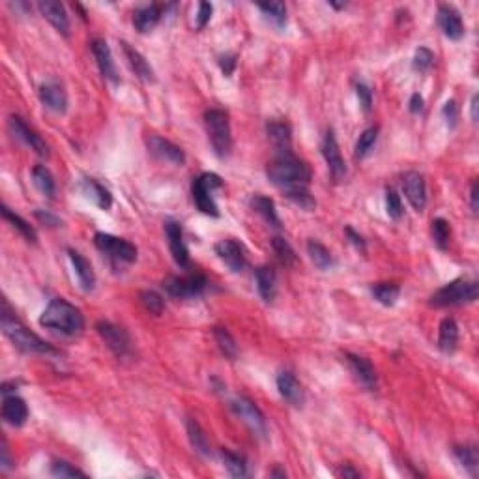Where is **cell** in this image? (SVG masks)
<instances>
[{
  "mask_svg": "<svg viewBox=\"0 0 479 479\" xmlns=\"http://www.w3.org/2000/svg\"><path fill=\"white\" fill-rule=\"evenodd\" d=\"M236 60H238V56L236 55H223L221 58H219L221 72L227 75V77H230V75L234 74V69H236Z\"/></svg>",
  "mask_w": 479,
  "mask_h": 479,
  "instance_id": "52",
  "label": "cell"
},
{
  "mask_svg": "<svg viewBox=\"0 0 479 479\" xmlns=\"http://www.w3.org/2000/svg\"><path fill=\"white\" fill-rule=\"evenodd\" d=\"M453 453L457 461L470 476H476L479 468V455L476 446H455Z\"/></svg>",
  "mask_w": 479,
  "mask_h": 479,
  "instance_id": "35",
  "label": "cell"
},
{
  "mask_svg": "<svg viewBox=\"0 0 479 479\" xmlns=\"http://www.w3.org/2000/svg\"><path fill=\"white\" fill-rule=\"evenodd\" d=\"M403 191L412 208L416 212H423L427 204V187H425V178L416 171L405 172L403 176Z\"/></svg>",
  "mask_w": 479,
  "mask_h": 479,
  "instance_id": "15",
  "label": "cell"
},
{
  "mask_svg": "<svg viewBox=\"0 0 479 479\" xmlns=\"http://www.w3.org/2000/svg\"><path fill=\"white\" fill-rule=\"evenodd\" d=\"M255 279H257V290L260 298L266 303H271L276 300L277 294V276L276 270L271 266H258L255 271Z\"/></svg>",
  "mask_w": 479,
  "mask_h": 479,
  "instance_id": "26",
  "label": "cell"
},
{
  "mask_svg": "<svg viewBox=\"0 0 479 479\" xmlns=\"http://www.w3.org/2000/svg\"><path fill=\"white\" fill-rule=\"evenodd\" d=\"M221 187L223 180L214 172H203L199 178L193 180V185H191L193 201L203 214L212 215V217L219 215V208L214 201V191L221 190Z\"/></svg>",
  "mask_w": 479,
  "mask_h": 479,
  "instance_id": "6",
  "label": "cell"
},
{
  "mask_svg": "<svg viewBox=\"0 0 479 479\" xmlns=\"http://www.w3.org/2000/svg\"><path fill=\"white\" fill-rule=\"evenodd\" d=\"M230 408H233L234 414H236L257 437L264 438L266 435H268V423H266L264 414H262V410H260L251 399H247L244 395L234 397V399L230 401Z\"/></svg>",
  "mask_w": 479,
  "mask_h": 479,
  "instance_id": "10",
  "label": "cell"
},
{
  "mask_svg": "<svg viewBox=\"0 0 479 479\" xmlns=\"http://www.w3.org/2000/svg\"><path fill=\"white\" fill-rule=\"evenodd\" d=\"M0 326H2L4 335L17 346L19 351L28 352V354H47V356H58V354H60L53 344L43 341L42 337H37L36 333H32L31 330L12 313V309H10L6 300L2 301Z\"/></svg>",
  "mask_w": 479,
  "mask_h": 479,
  "instance_id": "1",
  "label": "cell"
},
{
  "mask_svg": "<svg viewBox=\"0 0 479 479\" xmlns=\"http://www.w3.org/2000/svg\"><path fill=\"white\" fill-rule=\"evenodd\" d=\"M34 215H36L37 219L42 223H45V225H49V227H60L62 225V221L56 217V215H53V214H49L47 210H36L34 212Z\"/></svg>",
  "mask_w": 479,
  "mask_h": 479,
  "instance_id": "53",
  "label": "cell"
},
{
  "mask_svg": "<svg viewBox=\"0 0 479 479\" xmlns=\"http://www.w3.org/2000/svg\"><path fill=\"white\" fill-rule=\"evenodd\" d=\"M257 6L276 26L283 28L287 25V6L283 2H268V4H257Z\"/></svg>",
  "mask_w": 479,
  "mask_h": 479,
  "instance_id": "42",
  "label": "cell"
},
{
  "mask_svg": "<svg viewBox=\"0 0 479 479\" xmlns=\"http://www.w3.org/2000/svg\"><path fill=\"white\" fill-rule=\"evenodd\" d=\"M2 217L6 219L10 225H12L15 230H17L23 238L28 242V244H36L37 242V234H36V230H34V227H32L31 223L26 221V219H23L21 215L19 214H15V212H12V210L8 208L6 204L2 206Z\"/></svg>",
  "mask_w": 479,
  "mask_h": 479,
  "instance_id": "31",
  "label": "cell"
},
{
  "mask_svg": "<svg viewBox=\"0 0 479 479\" xmlns=\"http://www.w3.org/2000/svg\"><path fill=\"white\" fill-rule=\"evenodd\" d=\"M266 133L270 137L271 144L281 152V154H290V146H292V129L287 122H279V120H270L266 124Z\"/></svg>",
  "mask_w": 479,
  "mask_h": 479,
  "instance_id": "24",
  "label": "cell"
},
{
  "mask_svg": "<svg viewBox=\"0 0 479 479\" xmlns=\"http://www.w3.org/2000/svg\"><path fill=\"white\" fill-rule=\"evenodd\" d=\"M459 344V326L453 319H444L438 330V348L444 354H453Z\"/></svg>",
  "mask_w": 479,
  "mask_h": 479,
  "instance_id": "30",
  "label": "cell"
},
{
  "mask_svg": "<svg viewBox=\"0 0 479 479\" xmlns=\"http://www.w3.org/2000/svg\"><path fill=\"white\" fill-rule=\"evenodd\" d=\"M356 94H358V99H360V105H362L363 111L365 112L371 111V107H373V90H371L365 83H358Z\"/></svg>",
  "mask_w": 479,
  "mask_h": 479,
  "instance_id": "50",
  "label": "cell"
},
{
  "mask_svg": "<svg viewBox=\"0 0 479 479\" xmlns=\"http://www.w3.org/2000/svg\"><path fill=\"white\" fill-rule=\"evenodd\" d=\"M40 12L45 15V19L49 21L51 25L55 26L56 31L68 36L69 34V19L68 13H66V8L62 6L60 2H55V0H43L37 4Z\"/></svg>",
  "mask_w": 479,
  "mask_h": 479,
  "instance_id": "23",
  "label": "cell"
},
{
  "mask_svg": "<svg viewBox=\"0 0 479 479\" xmlns=\"http://www.w3.org/2000/svg\"><path fill=\"white\" fill-rule=\"evenodd\" d=\"M371 294L375 296V300L380 301L382 305L392 308L395 305V301L399 300L401 287L397 283H375L371 287Z\"/></svg>",
  "mask_w": 479,
  "mask_h": 479,
  "instance_id": "33",
  "label": "cell"
},
{
  "mask_svg": "<svg viewBox=\"0 0 479 479\" xmlns=\"http://www.w3.org/2000/svg\"><path fill=\"white\" fill-rule=\"evenodd\" d=\"M442 118L448 124V128L453 129L457 126V122H459V105L455 103V99H449V101L444 103Z\"/></svg>",
  "mask_w": 479,
  "mask_h": 479,
  "instance_id": "49",
  "label": "cell"
},
{
  "mask_svg": "<svg viewBox=\"0 0 479 479\" xmlns=\"http://www.w3.org/2000/svg\"><path fill=\"white\" fill-rule=\"evenodd\" d=\"M221 455V461L227 468V472L233 476V478H246L247 476V461L244 455H238L230 451V449H221L219 451Z\"/></svg>",
  "mask_w": 479,
  "mask_h": 479,
  "instance_id": "36",
  "label": "cell"
},
{
  "mask_svg": "<svg viewBox=\"0 0 479 479\" xmlns=\"http://www.w3.org/2000/svg\"><path fill=\"white\" fill-rule=\"evenodd\" d=\"M308 253L309 257H311V260H313V264L317 266L319 270H328V268H332L333 266V257L332 253H330V249L326 246H322L317 239H309Z\"/></svg>",
  "mask_w": 479,
  "mask_h": 479,
  "instance_id": "38",
  "label": "cell"
},
{
  "mask_svg": "<svg viewBox=\"0 0 479 479\" xmlns=\"http://www.w3.org/2000/svg\"><path fill=\"white\" fill-rule=\"evenodd\" d=\"M337 476H341V478H360V472L354 470L351 464H343L341 470H337Z\"/></svg>",
  "mask_w": 479,
  "mask_h": 479,
  "instance_id": "58",
  "label": "cell"
},
{
  "mask_svg": "<svg viewBox=\"0 0 479 479\" xmlns=\"http://www.w3.org/2000/svg\"><path fill=\"white\" fill-rule=\"evenodd\" d=\"M214 337L217 341V344H219L223 354L228 360H236V356H238V344H236V341H234V337L230 335L227 328H215Z\"/></svg>",
  "mask_w": 479,
  "mask_h": 479,
  "instance_id": "41",
  "label": "cell"
},
{
  "mask_svg": "<svg viewBox=\"0 0 479 479\" xmlns=\"http://www.w3.org/2000/svg\"><path fill=\"white\" fill-rule=\"evenodd\" d=\"M438 25L449 40H461L464 36V23H462L461 13L457 12L453 6H440L438 8Z\"/></svg>",
  "mask_w": 479,
  "mask_h": 479,
  "instance_id": "19",
  "label": "cell"
},
{
  "mask_svg": "<svg viewBox=\"0 0 479 479\" xmlns=\"http://www.w3.org/2000/svg\"><path fill=\"white\" fill-rule=\"evenodd\" d=\"M266 176L271 184L285 191L290 187H298V185H309L311 169L305 161L298 160L296 156L281 154L268 165Z\"/></svg>",
  "mask_w": 479,
  "mask_h": 479,
  "instance_id": "3",
  "label": "cell"
},
{
  "mask_svg": "<svg viewBox=\"0 0 479 479\" xmlns=\"http://www.w3.org/2000/svg\"><path fill=\"white\" fill-rule=\"evenodd\" d=\"M277 389H279L283 399L287 401L289 405L296 406V408H301L303 403H305V392H303V387L298 382V378L290 371L279 373V376H277Z\"/></svg>",
  "mask_w": 479,
  "mask_h": 479,
  "instance_id": "17",
  "label": "cell"
},
{
  "mask_svg": "<svg viewBox=\"0 0 479 479\" xmlns=\"http://www.w3.org/2000/svg\"><path fill=\"white\" fill-rule=\"evenodd\" d=\"M215 253H217V257L225 262V266H227L228 270L234 271V274H239V271L246 270V249H244L242 244H238L236 239H221L219 244H215Z\"/></svg>",
  "mask_w": 479,
  "mask_h": 479,
  "instance_id": "12",
  "label": "cell"
},
{
  "mask_svg": "<svg viewBox=\"0 0 479 479\" xmlns=\"http://www.w3.org/2000/svg\"><path fill=\"white\" fill-rule=\"evenodd\" d=\"M94 244L99 251L105 253L107 257L115 262H126L131 264L137 260V247L124 238H117L112 234L98 233L94 236Z\"/></svg>",
  "mask_w": 479,
  "mask_h": 479,
  "instance_id": "8",
  "label": "cell"
},
{
  "mask_svg": "<svg viewBox=\"0 0 479 479\" xmlns=\"http://www.w3.org/2000/svg\"><path fill=\"white\" fill-rule=\"evenodd\" d=\"M378 131H380V129L376 128V126H373V128L365 129L362 135H360V139H358L356 142L358 160H363V158L373 150V146H375L376 141H378Z\"/></svg>",
  "mask_w": 479,
  "mask_h": 479,
  "instance_id": "43",
  "label": "cell"
},
{
  "mask_svg": "<svg viewBox=\"0 0 479 479\" xmlns=\"http://www.w3.org/2000/svg\"><path fill=\"white\" fill-rule=\"evenodd\" d=\"M270 478H287V472H285V470H279V468H276V470H271L270 472Z\"/></svg>",
  "mask_w": 479,
  "mask_h": 479,
  "instance_id": "60",
  "label": "cell"
},
{
  "mask_svg": "<svg viewBox=\"0 0 479 479\" xmlns=\"http://www.w3.org/2000/svg\"><path fill=\"white\" fill-rule=\"evenodd\" d=\"M141 303L144 305L146 311H150L156 317H160L163 313V309H165V301H163V298L156 290H142Z\"/></svg>",
  "mask_w": 479,
  "mask_h": 479,
  "instance_id": "45",
  "label": "cell"
},
{
  "mask_svg": "<svg viewBox=\"0 0 479 479\" xmlns=\"http://www.w3.org/2000/svg\"><path fill=\"white\" fill-rule=\"evenodd\" d=\"M322 156H324L326 163H328V169H330V174L333 176L335 182H341V180L346 176V165H344L343 156H341V150H339L337 139L333 135V131L330 129L326 133L324 141H322Z\"/></svg>",
  "mask_w": 479,
  "mask_h": 479,
  "instance_id": "14",
  "label": "cell"
},
{
  "mask_svg": "<svg viewBox=\"0 0 479 479\" xmlns=\"http://www.w3.org/2000/svg\"><path fill=\"white\" fill-rule=\"evenodd\" d=\"M165 234L167 239H169V249H171L174 262L178 266H182V268H187V266H190V251H187V247H185L184 233H182L180 223L167 221Z\"/></svg>",
  "mask_w": 479,
  "mask_h": 479,
  "instance_id": "16",
  "label": "cell"
},
{
  "mask_svg": "<svg viewBox=\"0 0 479 479\" xmlns=\"http://www.w3.org/2000/svg\"><path fill=\"white\" fill-rule=\"evenodd\" d=\"M96 330H98L99 337L105 341V344L115 352V356L122 358V360L133 356V343L122 326L112 324L109 320H99L96 324Z\"/></svg>",
  "mask_w": 479,
  "mask_h": 479,
  "instance_id": "9",
  "label": "cell"
},
{
  "mask_svg": "<svg viewBox=\"0 0 479 479\" xmlns=\"http://www.w3.org/2000/svg\"><path fill=\"white\" fill-rule=\"evenodd\" d=\"M425 109V101L423 98L419 96V94H412L410 98V111L414 112V115H419V112H423Z\"/></svg>",
  "mask_w": 479,
  "mask_h": 479,
  "instance_id": "56",
  "label": "cell"
},
{
  "mask_svg": "<svg viewBox=\"0 0 479 479\" xmlns=\"http://www.w3.org/2000/svg\"><path fill=\"white\" fill-rule=\"evenodd\" d=\"M204 124L208 131L210 142L214 152L219 158H227L233 150V133H230V122L228 112L223 109H208L204 112Z\"/></svg>",
  "mask_w": 479,
  "mask_h": 479,
  "instance_id": "5",
  "label": "cell"
},
{
  "mask_svg": "<svg viewBox=\"0 0 479 479\" xmlns=\"http://www.w3.org/2000/svg\"><path fill=\"white\" fill-rule=\"evenodd\" d=\"M161 15H163V6L161 4H150V6H142L135 10L133 13V25L141 34H146L160 23Z\"/></svg>",
  "mask_w": 479,
  "mask_h": 479,
  "instance_id": "29",
  "label": "cell"
},
{
  "mask_svg": "<svg viewBox=\"0 0 479 479\" xmlns=\"http://www.w3.org/2000/svg\"><path fill=\"white\" fill-rule=\"evenodd\" d=\"M478 101H479V98L478 96H472V120L473 122H478Z\"/></svg>",
  "mask_w": 479,
  "mask_h": 479,
  "instance_id": "59",
  "label": "cell"
},
{
  "mask_svg": "<svg viewBox=\"0 0 479 479\" xmlns=\"http://www.w3.org/2000/svg\"><path fill=\"white\" fill-rule=\"evenodd\" d=\"M40 324L66 337H75L85 330V317L74 303L64 298H55L49 301V305L40 317Z\"/></svg>",
  "mask_w": 479,
  "mask_h": 479,
  "instance_id": "2",
  "label": "cell"
},
{
  "mask_svg": "<svg viewBox=\"0 0 479 479\" xmlns=\"http://www.w3.org/2000/svg\"><path fill=\"white\" fill-rule=\"evenodd\" d=\"M32 180H34V185H36L37 190L42 191L45 197L53 199L55 197V178H53V174H51V171L47 169L45 165H36L34 169H32Z\"/></svg>",
  "mask_w": 479,
  "mask_h": 479,
  "instance_id": "37",
  "label": "cell"
},
{
  "mask_svg": "<svg viewBox=\"0 0 479 479\" xmlns=\"http://www.w3.org/2000/svg\"><path fill=\"white\" fill-rule=\"evenodd\" d=\"M251 206L253 210H257V214H260L264 217L266 223H270L271 227L281 228V219H279V215H277L276 203H274L270 197L255 195V197L251 199Z\"/></svg>",
  "mask_w": 479,
  "mask_h": 479,
  "instance_id": "32",
  "label": "cell"
},
{
  "mask_svg": "<svg viewBox=\"0 0 479 479\" xmlns=\"http://www.w3.org/2000/svg\"><path fill=\"white\" fill-rule=\"evenodd\" d=\"M2 418L12 427H23L26 423V419H28V406L17 395H4Z\"/></svg>",
  "mask_w": 479,
  "mask_h": 479,
  "instance_id": "20",
  "label": "cell"
},
{
  "mask_svg": "<svg viewBox=\"0 0 479 479\" xmlns=\"http://www.w3.org/2000/svg\"><path fill=\"white\" fill-rule=\"evenodd\" d=\"M346 363L351 367L352 375L356 376L360 384L367 387V389H376V371L373 363L367 358L358 356V354H346Z\"/></svg>",
  "mask_w": 479,
  "mask_h": 479,
  "instance_id": "21",
  "label": "cell"
},
{
  "mask_svg": "<svg viewBox=\"0 0 479 479\" xmlns=\"http://www.w3.org/2000/svg\"><path fill=\"white\" fill-rule=\"evenodd\" d=\"M90 47H92V53L94 56H96V62H98L101 75H103L105 79L112 81V83H118L120 79H118L117 66H115V60H112V53L109 43L105 42V40H101V37H96V40H92V43H90Z\"/></svg>",
  "mask_w": 479,
  "mask_h": 479,
  "instance_id": "18",
  "label": "cell"
},
{
  "mask_svg": "<svg viewBox=\"0 0 479 479\" xmlns=\"http://www.w3.org/2000/svg\"><path fill=\"white\" fill-rule=\"evenodd\" d=\"M478 197H479V193H478V180H473L472 185H470V206H472V212H473V214H478V208H479Z\"/></svg>",
  "mask_w": 479,
  "mask_h": 479,
  "instance_id": "57",
  "label": "cell"
},
{
  "mask_svg": "<svg viewBox=\"0 0 479 479\" xmlns=\"http://www.w3.org/2000/svg\"><path fill=\"white\" fill-rule=\"evenodd\" d=\"M478 281L470 279H455L444 285L435 294L430 296L432 308H453V305H467L478 300Z\"/></svg>",
  "mask_w": 479,
  "mask_h": 479,
  "instance_id": "4",
  "label": "cell"
},
{
  "mask_svg": "<svg viewBox=\"0 0 479 479\" xmlns=\"http://www.w3.org/2000/svg\"><path fill=\"white\" fill-rule=\"evenodd\" d=\"M187 435H190V442L191 446L195 448V451L197 453H201L203 457H210V453H212V449H210V442H208V437L204 435L203 427L199 425L197 419H187Z\"/></svg>",
  "mask_w": 479,
  "mask_h": 479,
  "instance_id": "34",
  "label": "cell"
},
{
  "mask_svg": "<svg viewBox=\"0 0 479 479\" xmlns=\"http://www.w3.org/2000/svg\"><path fill=\"white\" fill-rule=\"evenodd\" d=\"M122 49H124L126 58H128L129 68L135 72L137 77H139L141 81H144V83H154L156 81L154 69H152V66L148 64L146 58H144V56H142L137 49L129 47V43H126V42H122Z\"/></svg>",
  "mask_w": 479,
  "mask_h": 479,
  "instance_id": "28",
  "label": "cell"
},
{
  "mask_svg": "<svg viewBox=\"0 0 479 479\" xmlns=\"http://www.w3.org/2000/svg\"><path fill=\"white\" fill-rule=\"evenodd\" d=\"M148 150L150 154L156 156L158 160L167 161V163H172V165H184L185 163V154L184 150L174 144V142L167 141L160 135H150L148 137Z\"/></svg>",
  "mask_w": 479,
  "mask_h": 479,
  "instance_id": "13",
  "label": "cell"
},
{
  "mask_svg": "<svg viewBox=\"0 0 479 479\" xmlns=\"http://www.w3.org/2000/svg\"><path fill=\"white\" fill-rule=\"evenodd\" d=\"M285 195L298 206V208L305 210V212H313L317 208V201L308 190V185H298V187H290L285 190Z\"/></svg>",
  "mask_w": 479,
  "mask_h": 479,
  "instance_id": "39",
  "label": "cell"
},
{
  "mask_svg": "<svg viewBox=\"0 0 479 479\" xmlns=\"http://www.w3.org/2000/svg\"><path fill=\"white\" fill-rule=\"evenodd\" d=\"M430 234H432V242L437 244L438 249H448L449 236H451V227L449 223L442 217H438L432 221V227H430Z\"/></svg>",
  "mask_w": 479,
  "mask_h": 479,
  "instance_id": "44",
  "label": "cell"
},
{
  "mask_svg": "<svg viewBox=\"0 0 479 479\" xmlns=\"http://www.w3.org/2000/svg\"><path fill=\"white\" fill-rule=\"evenodd\" d=\"M344 233H346V236H348V239H351V244L354 247H356L358 251H362V253H365V249H367V246H365V239L360 236V234L354 230L352 227H346L344 228Z\"/></svg>",
  "mask_w": 479,
  "mask_h": 479,
  "instance_id": "55",
  "label": "cell"
},
{
  "mask_svg": "<svg viewBox=\"0 0 479 479\" xmlns=\"http://www.w3.org/2000/svg\"><path fill=\"white\" fill-rule=\"evenodd\" d=\"M271 247H274V253L277 255V258L281 260V264L294 266L296 262H298V255H296V251L292 249V246H290L287 239L281 238V236L271 238Z\"/></svg>",
  "mask_w": 479,
  "mask_h": 479,
  "instance_id": "40",
  "label": "cell"
},
{
  "mask_svg": "<svg viewBox=\"0 0 479 479\" xmlns=\"http://www.w3.org/2000/svg\"><path fill=\"white\" fill-rule=\"evenodd\" d=\"M212 12L214 8L208 2H201L199 4V13H197V26L199 28H204V26L210 23V17H212Z\"/></svg>",
  "mask_w": 479,
  "mask_h": 479,
  "instance_id": "51",
  "label": "cell"
},
{
  "mask_svg": "<svg viewBox=\"0 0 479 479\" xmlns=\"http://www.w3.org/2000/svg\"><path fill=\"white\" fill-rule=\"evenodd\" d=\"M51 473L56 478H86V472L75 468L74 464H69L66 461H55L51 467Z\"/></svg>",
  "mask_w": 479,
  "mask_h": 479,
  "instance_id": "48",
  "label": "cell"
},
{
  "mask_svg": "<svg viewBox=\"0 0 479 479\" xmlns=\"http://www.w3.org/2000/svg\"><path fill=\"white\" fill-rule=\"evenodd\" d=\"M161 287L172 298H180V300H187V298H199L204 294V290L208 289V279L203 274H190V276L178 277L171 276L163 279Z\"/></svg>",
  "mask_w": 479,
  "mask_h": 479,
  "instance_id": "7",
  "label": "cell"
},
{
  "mask_svg": "<svg viewBox=\"0 0 479 479\" xmlns=\"http://www.w3.org/2000/svg\"><path fill=\"white\" fill-rule=\"evenodd\" d=\"M8 126L12 129L13 135L17 137L19 141L25 142L26 146H31L37 156H42V158H47V156H49V146L45 144V141L37 135L34 129L28 128V124H26L23 118L17 117V115H12L10 120H8Z\"/></svg>",
  "mask_w": 479,
  "mask_h": 479,
  "instance_id": "11",
  "label": "cell"
},
{
  "mask_svg": "<svg viewBox=\"0 0 479 479\" xmlns=\"http://www.w3.org/2000/svg\"><path fill=\"white\" fill-rule=\"evenodd\" d=\"M0 453H2V457H0V468H2L4 472H8L10 468H13V461L12 455H10V448H8L6 438H2V449H0Z\"/></svg>",
  "mask_w": 479,
  "mask_h": 479,
  "instance_id": "54",
  "label": "cell"
},
{
  "mask_svg": "<svg viewBox=\"0 0 479 479\" xmlns=\"http://www.w3.org/2000/svg\"><path fill=\"white\" fill-rule=\"evenodd\" d=\"M435 64V55L432 51L427 49V47H419L414 55V69L419 72V74H427Z\"/></svg>",
  "mask_w": 479,
  "mask_h": 479,
  "instance_id": "47",
  "label": "cell"
},
{
  "mask_svg": "<svg viewBox=\"0 0 479 479\" xmlns=\"http://www.w3.org/2000/svg\"><path fill=\"white\" fill-rule=\"evenodd\" d=\"M386 212L392 219H395V221H399L401 217H403V214H405L401 195L394 187H387L386 190Z\"/></svg>",
  "mask_w": 479,
  "mask_h": 479,
  "instance_id": "46",
  "label": "cell"
},
{
  "mask_svg": "<svg viewBox=\"0 0 479 479\" xmlns=\"http://www.w3.org/2000/svg\"><path fill=\"white\" fill-rule=\"evenodd\" d=\"M40 99L47 109L60 115L68 109V94L58 83H45L40 86Z\"/></svg>",
  "mask_w": 479,
  "mask_h": 479,
  "instance_id": "22",
  "label": "cell"
},
{
  "mask_svg": "<svg viewBox=\"0 0 479 479\" xmlns=\"http://www.w3.org/2000/svg\"><path fill=\"white\" fill-rule=\"evenodd\" d=\"M79 190H81V193H83V195H85L88 201H92V203L96 204L98 208H101V210L111 208V204H112L111 193L105 190L103 185L99 184V182H96L94 178L81 180Z\"/></svg>",
  "mask_w": 479,
  "mask_h": 479,
  "instance_id": "27",
  "label": "cell"
},
{
  "mask_svg": "<svg viewBox=\"0 0 479 479\" xmlns=\"http://www.w3.org/2000/svg\"><path fill=\"white\" fill-rule=\"evenodd\" d=\"M68 255L69 260H72V266H74L75 276H77V279H79L81 283V287H83V290H86V292H90V290L96 287V274H94L92 264H90L79 251H75V249H68Z\"/></svg>",
  "mask_w": 479,
  "mask_h": 479,
  "instance_id": "25",
  "label": "cell"
}]
</instances>
